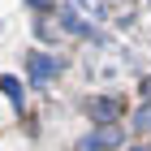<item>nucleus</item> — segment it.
<instances>
[{
  "label": "nucleus",
  "mask_w": 151,
  "mask_h": 151,
  "mask_svg": "<svg viewBox=\"0 0 151 151\" xmlns=\"http://www.w3.org/2000/svg\"><path fill=\"white\" fill-rule=\"evenodd\" d=\"M116 142H121V125H116V121H108V125H99L91 138L82 142V151H104V147H116Z\"/></svg>",
  "instance_id": "1"
},
{
  "label": "nucleus",
  "mask_w": 151,
  "mask_h": 151,
  "mask_svg": "<svg viewBox=\"0 0 151 151\" xmlns=\"http://www.w3.org/2000/svg\"><path fill=\"white\" fill-rule=\"evenodd\" d=\"M108 4H112V0H69V9L82 13V17H91V22H104V17H108Z\"/></svg>",
  "instance_id": "2"
},
{
  "label": "nucleus",
  "mask_w": 151,
  "mask_h": 151,
  "mask_svg": "<svg viewBox=\"0 0 151 151\" xmlns=\"http://www.w3.org/2000/svg\"><path fill=\"white\" fill-rule=\"evenodd\" d=\"M52 73H56V60L47 52H30V82H47Z\"/></svg>",
  "instance_id": "3"
},
{
  "label": "nucleus",
  "mask_w": 151,
  "mask_h": 151,
  "mask_svg": "<svg viewBox=\"0 0 151 151\" xmlns=\"http://www.w3.org/2000/svg\"><path fill=\"white\" fill-rule=\"evenodd\" d=\"M60 26L73 30V35H91V26L82 22V13H73V9H60Z\"/></svg>",
  "instance_id": "4"
},
{
  "label": "nucleus",
  "mask_w": 151,
  "mask_h": 151,
  "mask_svg": "<svg viewBox=\"0 0 151 151\" xmlns=\"http://www.w3.org/2000/svg\"><path fill=\"white\" fill-rule=\"evenodd\" d=\"M91 112L104 116V121H112V116H121V104L116 99H91Z\"/></svg>",
  "instance_id": "5"
},
{
  "label": "nucleus",
  "mask_w": 151,
  "mask_h": 151,
  "mask_svg": "<svg viewBox=\"0 0 151 151\" xmlns=\"http://www.w3.org/2000/svg\"><path fill=\"white\" fill-rule=\"evenodd\" d=\"M0 91L9 95V99H17V104H22V82H17V78H0Z\"/></svg>",
  "instance_id": "6"
},
{
  "label": "nucleus",
  "mask_w": 151,
  "mask_h": 151,
  "mask_svg": "<svg viewBox=\"0 0 151 151\" xmlns=\"http://www.w3.org/2000/svg\"><path fill=\"white\" fill-rule=\"evenodd\" d=\"M142 95H147V99H151V78H147V82H142Z\"/></svg>",
  "instance_id": "7"
}]
</instances>
